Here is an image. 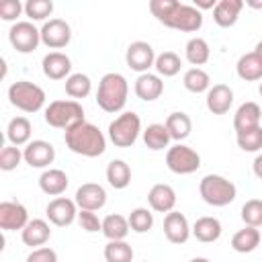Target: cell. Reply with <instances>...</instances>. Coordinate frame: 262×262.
<instances>
[{"label":"cell","instance_id":"1","mask_svg":"<svg viewBox=\"0 0 262 262\" xmlns=\"http://www.w3.org/2000/svg\"><path fill=\"white\" fill-rule=\"evenodd\" d=\"M63 141H66V147L70 151L84 156V158H98L106 149L104 133L88 121H82V123L70 127L63 135Z\"/></svg>","mask_w":262,"mask_h":262},{"label":"cell","instance_id":"2","mask_svg":"<svg viewBox=\"0 0 262 262\" xmlns=\"http://www.w3.org/2000/svg\"><path fill=\"white\" fill-rule=\"evenodd\" d=\"M127 94H129V84L125 76L119 72H108L98 82L96 104L104 113H119L127 104Z\"/></svg>","mask_w":262,"mask_h":262},{"label":"cell","instance_id":"3","mask_svg":"<svg viewBox=\"0 0 262 262\" xmlns=\"http://www.w3.org/2000/svg\"><path fill=\"white\" fill-rule=\"evenodd\" d=\"M201 199L211 207H225L235 201L237 188L231 180H227L221 174H207L199 182Z\"/></svg>","mask_w":262,"mask_h":262},{"label":"cell","instance_id":"4","mask_svg":"<svg viewBox=\"0 0 262 262\" xmlns=\"http://www.w3.org/2000/svg\"><path fill=\"white\" fill-rule=\"evenodd\" d=\"M8 100L23 113H37L45 104V90L29 80H18L8 86Z\"/></svg>","mask_w":262,"mask_h":262},{"label":"cell","instance_id":"5","mask_svg":"<svg viewBox=\"0 0 262 262\" xmlns=\"http://www.w3.org/2000/svg\"><path fill=\"white\" fill-rule=\"evenodd\" d=\"M86 121L84 119V108L78 100H53L49 102V106L45 108V123L49 127H55V129H63L68 131L70 127L78 125Z\"/></svg>","mask_w":262,"mask_h":262},{"label":"cell","instance_id":"6","mask_svg":"<svg viewBox=\"0 0 262 262\" xmlns=\"http://www.w3.org/2000/svg\"><path fill=\"white\" fill-rule=\"evenodd\" d=\"M141 133V119L137 113L127 111L121 113L111 125H108V139L115 147H131Z\"/></svg>","mask_w":262,"mask_h":262},{"label":"cell","instance_id":"7","mask_svg":"<svg viewBox=\"0 0 262 262\" xmlns=\"http://www.w3.org/2000/svg\"><path fill=\"white\" fill-rule=\"evenodd\" d=\"M166 166L170 172L186 176L201 168V156L192 147H188L184 143H176V145L168 147V151H166Z\"/></svg>","mask_w":262,"mask_h":262},{"label":"cell","instance_id":"8","mask_svg":"<svg viewBox=\"0 0 262 262\" xmlns=\"http://www.w3.org/2000/svg\"><path fill=\"white\" fill-rule=\"evenodd\" d=\"M8 41L18 53H33L41 43V29L31 20H18L8 31Z\"/></svg>","mask_w":262,"mask_h":262},{"label":"cell","instance_id":"9","mask_svg":"<svg viewBox=\"0 0 262 262\" xmlns=\"http://www.w3.org/2000/svg\"><path fill=\"white\" fill-rule=\"evenodd\" d=\"M164 27L176 29V31H182V33H194L203 27V12L199 8H194L192 4L178 2L176 8L172 10V14L164 20Z\"/></svg>","mask_w":262,"mask_h":262},{"label":"cell","instance_id":"10","mask_svg":"<svg viewBox=\"0 0 262 262\" xmlns=\"http://www.w3.org/2000/svg\"><path fill=\"white\" fill-rule=\"evenodd\" d=\"M72 41V27L63 18H49L41 27V43L49 49H61Z\"/></svg>","mask_w":262,"mask_h":262},{"label":"cell","instance_id":"11","mask_svg":"<svg viewBox=\"0 0 262 262\" xmlns=\"http://www.w3.org/2000/svg\"><path fill=\"white\" fill-rule=\"evenodd\" d=\"M156 51L147 41H133L125 51V61L133 72L145 74L156 63Z\"/></svg>","mask_w":262,"mask_h":262},{"label":"cell","instance_id":"12","mask_svg":"<svg viewBox=\"0 0 262 262\" xmlns=\"http://www.w3.org/2000/svg\"><path fill=\"white\" fill-rule=\"evenodd\" d=\"M45 215L47 219L57 225V227H68L74 223V219H78V205L72 199L66 196H55L53 201L47 203L45 207Z\"/></svg>","mask_w":262,"mask_h":262},{"label":"cell","instance_id":"13","mask_svg":"<svg viewBox=\"0 0 262 262\" xmlns=\"http://www.w3.org/2000/svg\"><path fill=\"white\" fill-rule=\"evenodd\" d=\"M29 223L27 207L18 201H2L0 203V227L4 231H16L25 229Z\"/></svg>","mask_w":262,"mask_h":262},{"label":"cell","instance_id":"14","mask_svg":"<svg viewBox=\"0 0 262 262\" xmlns=\"http://www.w3.org/2000/svg\"><path fill=\"white\" fill-rule=\"evenodd\" d=\"M23 156L31 168H47L55 160V147L45 139H33L23 149Z\"/></svg>","mask_w":262,"mask_h":262},{"label":"cell","instance_id":"15","mask_svg":"<svg viewBox=\"0 0 262 262\" xmlns=\"http://www.w3.org/2000/svg\"><path fill=\"white\" fill-rule=\"evenodd\" d=\"M192 233V227L188 225V219L178 213V211H170L164 217V235L170 244H186L188 237Z\"/></svg>","mask_w":262,"mask_h":262},{"label":"cell","instance_id":"16","mask_svg":"<svg viewBox=\"0 0 262 262\" xmlns=\"http://www.w3.org/2000/svg\"><path fill=\"white\" fill-rule=\"evenodd\" d=\"M74 201L84 211H98L106 205V190L96 182H86L76 190Z\"/></svg>","mask_w":262,"mask_h":262},{"label":"cell","instance_id":"17","mask_svg":"<svg viewBox=\"0 0 262 262\" xmlns=\"http://www.w3.org/2000/svg\"><path fill=\"white\" fill-rule=\"evenodd\" d=\"M41 68L49 80H68L72 76V59L61 51H49L43 57Z\"/></svg>","mask_w":262,"mask_h":262},{"label":"cell","instance_id":"18","mask_svg":"<svg viewBox=\"0 0 262 262\" xmlns=\"http://www.w3.org/2000/svg\"><path fill=\"white\" fill-rule=\"evenodd\" d=\"M147 203L156 213H170L176 207V190L170 184L158 182L147 192Z\"/></svg>","mask_w":262,"mask_h":262},{"label":"cell","instance_id":"19","mask_svg":"<svg viewBox=\"0 0 262 262\" xmlns=\"http://www.w3.org/2000/svg\"><path fill=\"white\" fill-rule=\"evenodd\" d=\"M205 100H207V108L213 115H225L233 104V90L227 84H213Z\"/></svg>","mask_w":262,"mask_h":262},{"label":"cell","instance_id":"20","mask_svg":"<svg viewBox=\"0 0 262 262\" xmlns=\"http://www.w3.org/2000/svg\"><path fill=\"white\" fill-rule=\"evenodd\" d=\"M260 119H262L260 106L256 102H244L237 106V111L233 115V129H235V133L256 129V127H260Z\"/></svg>","mask_w":262,"mask_h":262},{"label":"cell","instance_id":"21","mask_svg":"<svg viewBox=\"0 0 262 262\" xmlns=\"http://www.w3.org/2000/svg\"><path fill=\"white\" fill-rule=\"evenodd\" d=\"M68 184H70V178H68V174H66L63 170H59V168H47V170H43V174L39 176V188H41L45 194H49V196H59V194H63L66 188H68Z\"/></svg>","mask_w":262,"mask_h":262},{"label":"cell","instance_id":"22","mask_svg":"<svg viewBox=\"0 0 262 262\" xmlns=\"http://www.w3.org/2000/svg\"><path fill=\"white\" fill-rule=\"evenodd\" d=\"M244 8L242 0H219L217 6L213 8V20L221 29H229L237 23L239 12Z\"/></svg>","mask_w":262,"mask_h":262},{"label":"cell","instance_id":"23","mask_svg":"<svg viewBox=\"0 0 262 262\" xmlns=\"http://www.w3.org/2000/svg\"><path fill=\"white\" fill-rule=\"evenodd\" d=\"M162 92H164V82H162V78L158 74L145 72V74L137 76V80H135V94H137V98H141L145 102H151V100L160 98Z\"/></svg>","mask_w":262,"mask_h":262},{"label":"cell","instance_id":"24","mask_svg":"<svg viewBox=\"0 0 262 262\" xmlns=\"http://www.w3.org/2000/svg\"><path fill=\"white\" fill-rule=\"evenodd\" d=\"M20 237H23V244L25 246H31V248H41L49 242L51 237V229H49V223L45 219H33L27 223V227L20 231Z\"/></svg>","mask_w":262,"mask_h":262},{"label":"cell","instance_id":"25","mask_svg":"<svg viewBox=\"0 0 262 262\" xmlns=\"http://www.w3.org/2000/svg\"><path fill=\"white\" fill-rule=\"evenodd\" d=\"M221 231H223L221 221L217 217H209V215L207 217H199L194 221V225H192V235L203 244L217 242L221 237Z\"/></svg>","mask_w":262,"mask_h":262},{"label":"cell","instance_id":"26","mask_svg":"<svg viewBox=\"0 0 262 262\" xmlns=\"http://www.w3.org/2000/svg\"><path fill=\"white\" fill-rule=\"evenodd\" d=\"M235 72L242 80L246 82H256V80H262V57L256 53V51H250V53H244L237 63H235Z\"/></svg>","mask_w":262,"mask_h":262},{"label":"cell","instance_id":"27","mask_svg":"<svg viewBox=\"0 0 262 262\" xmlns=\"http://www.w3.org/2000/svg\"><path fill=\"white\" fill-rule=\"evenodd\" d=\"M31 121L27 117H14L8 121V127H6V139L10 141V145H27L31 143Z\"/></svg>","mask_w":262,"mask_h":262},{"label":"cell","instance_id":"28","mask_svg":"<svg viewBox=\"0 0 262 262\" xmlns=\"http://www.w3.org/2000/svg\"><path fill=\"white\" fill-rule=\"evenodd\" d=\"M164 125H166L168 133H170V137H172L174 141H178V143L184 141V139L190 135V131H192V121H190V117H188L186 113H182V111L170 113Z\"/></svg>","mask_w":262,"mask_h":262},{"label":"cell","instance_id":"29","mask_svg":"<svg viewBox=\"0 0 262 262\" xmlns=\"http://www.w3.org/2000/svg\"><path fill=\"white\" fill-rule=\"evenodd\" d=\"M131 231L129 227V219L119 215V213H111L102 219V233L108 242H119V239H125L127 233Z\"/></svg>","mask_w":262,"mask_h":262},{"label":"cell","instance_id":"30","mask_svg":"<svg viewBox=\"0 0 262 262\" xmlns=\"http://www.w3.org/2000/svg\"><path fill=\"white\" fill-rule=\"evenodd\" d=\"M260 239H262V235H260L258 227L246 225L244 229H239V231L233 233V237H231V248H233L235 252H239V254H250V252H254V250L258 248Z\"/></svg>","mask_w":262,"mask_h":262},{"label":"cell","instance_id":"31","mask_svg":"<svg viewBox=\"0 0 262 262\" xmlns=\"http://www.w3.org/2000/svg\"><path fill=\"white\" fill-rule=\"evenodd\" d=\"M170 141H172V137H170V133H168L164 123H151L143 131V143L151 151H160V149L168 147Z\"/></svg>","mask_w":262,"mask_h":262},{"label":"cell","instance_id":"32","mask_svg":"<svg viewBox=\"0 0 262 262\" xmlns=\"http://www.w3.org/2000/svg\"><path fill=\"white\" fill-rule=\"evenodd\" d=\"M184 57L188 63H192L194 68H201L209 61L211 57V49H209V43L203 39V37H192L188 39L186 47H184Z\"/></svg>","mask_w":262,"mask_h":262},{"label":"cell","instance_id":"33","mask_svg":"<svg viewBox=\"0 0 262 262\" xmlns=\"http://www.w3.org/2000/svg\"><path fill=\"white\" fill-rule=\"evenodd\" d=\"M106 180L113 188H127L131 182V168L125 160H111L106 166Z\"/></svg>","mask_w":262,"mask_h":262},{"label":"cell","instance_id":"34","mask_svg":"<svg viewBox=\"0 0 262 262\" xmlns=\"http://www.w3.org/2000/svg\"><path fill=\"white\" fill-rule=\"evenodd\" d=\"M182 84L188 92L192 94H201V92H209L211 88V76L203 70V68H190L184 72Z\"/></svg>","mask_w":262,"mask_h":262},{"label":"cell","instance_id":"35","mask_svg":"<svg viewBox=\"0 0 262 262\" xmlns=\"http://www.w3.org/2000/svg\"><path fill=\"white\" fill-rule=\"evenodd\" d=\"M92 92V82L86 74L78 72V74H72L68 80H66V94L72 98V100H78V98H86L88 94Z\"/></svg>","mask_w":262,"mask_h":262},{"label":"cell","instance_id":"36","mask_svg":"<svg viewBox=\"0 0 262 262\" xmlns=\"http://www.w3.org/2000/svg\"><path fill=\"white\" fill-rule=\"evenodd\" d=\"M158 76H164V78H172L180 72L182 68V61H180V55L174 53V51H164L156 57V63H154Z\"/></svg>","mask_w":262,"mask_h":262},{"label":"cell","instance_id":"37","mask_svg":"<svg viewBox=\"0 0 262 262\" xmlns=\"http://www.w3.org/2000/svg\"><path fill=\"white\" fill-rule=\"evenodd\" d=\"M104 260L106 262H133V248L125 242H108L104 246Z\"/></svg>","mask_w":262,"mask_h":262},{"label":"cell","instance_id":"38","mask_svg":"<svg viewBox=\"0 0 262 262\" xmlns=\"http://www.w3.org/2000/svg\"><path fill=\"white\" fill-rule=\"evenodd\" d=\"M127 219H129L131 231H135V233H145V231H149L151 225H154V213H151L149 209H145V207L133 209Z\"/></svg>","mask_w":262,"mask_h":262},{"label":"cell","instance_id":"39","mask_svg":"<svg viewBox=\"0 0 262 262\" xmlns=\"http://www.w3.org/2000/svg\"><path fill=\"white\" fill-rule=\"evenodd\" d=\"M237 147L244 151H260L262 149V125L244 133H235Z\"/></svg>","mask_w":262,"mask_h":262},{"label":"cell","instance_id":"40","mask_svg":"<svg viewBox=\"0 0 262 262\" xmlns=\"http://www.w3.org/2000/svg\"><path fill=\"white\" fill-rule=\"evenodd\" d=\"M242 221L250 227H262V201L250 199L242 205Z\"/></svg>","mask_w":262,"mask_h":262},{"label":"cell","instance_id":"41","mask_svg":"<svg viewBox=\"0 0 262 262\" xmlns=\"http://www.w3.org/2000/svg\"><path fill=\"white\" fill-rule=\"evenodd\" d=\"M53 12V2L51 0H29L25 4V14L33 20H45Z\"/></svg>","mask_w":262,"mask_h":262},{"label":"cell","instance_id":"42","mask_svg":"<svg viewBox=\"0 0 262 262\" xmlns=\"http://www.w3.org/2000/svg\"><path fill=\"white\" fill-rule=\"evenodd\" d=\"M20 160H25V156H23V151L16 145L8 143V145H4L0 149V170L10 172V170H14L20 164Z\"/></svg>","mask_w":262,"mask_h":262},{"label":"cell","instance_id":"43","mask_svg":"<svg viewBox=\"0 0 262 262\" xmlns=\"http://www.w3.org/2000/svg\"><path fill=\"white\" fill-rule=\"evenodd\" d=\"M176 4H178V0H149V12L164 25V20L172 14Z\"/></svg>","mask_w":262,"mask_h":262},{"label":"cell","instance_id":"44","mask_svg":"<svg viewBox=\"0 0 262 262\" xmlns=\"http://www.w3.org/2000/svg\"><path fill=\"white\" fill-rule=\"evenodd\" d=\"M78 223L84 231L88 233H96V231H102V221L98 219V215L94 211H84L80 209L78 211Z\"/></svg>","mask_w":262,"mask_h":262},{"label":"cell","instance_id":"45","mask_svg":"<svg viewBox=\"0 0 262 262\" xmlns=\"http://www.w3.org/2000/svg\"><path fill=\"white\" fill-rule=\"evenodd\" d=\"M23 10H25V4H20V0H2L0 2V18L2 20H16Z\"/></svg>","mask_w":262,"mask_h":262},{"label":"cell","instance_id":"46","mask_svg":"<svg viewBox=\"0 0 262 262\" xmlns=\"http://www.w3.org/2000/svg\"><path fill=\"white\" fill-rule=\"evenodd\" d=\"M27 262H57V254H55V250L41 246V248H35L27 256Z\"/></svg>","mask_w":262,"mask_h":262},{"label":"cell","instance_id":"47","mask_svg":"<svg viewBox=\"0 0 262 262\" xmlns=\"http://www.w3.org/2000/svg\"><path fill=\"white\" fill-rule=\"evenodd\" d=\"M252 170H254V174H256V178H260V180H262V154H258V156L254 158V164H252Z\"/></svg>","mask_w":262,"mask_h":262},{"label":"cell","instance_id":"48","mask_svg":"<svg viewBox=\"0 0 262 262\" xmlns=\"http://www.w3.org/2000/svg\"><path fill=\"white\" fill-rule=\"evenodd\" d=\"M194 8H199V10H205V8H215L217 6V2L215 0H194V4H192Z\"/></svg>","mask_w":262,"mask_h":262},{"label":"cell","instance_id":"49","mask_svg":"<svg viewBox=\"0 0 262 262\" xmlns=\"http://www.w3.org/2000/svg\"><path fill=\"white\" fill-rule=\"evenodd\" d=\"M246 4H248V6H252V8H256V10H262V2H256V0H248Z\"/></svg>","mask_w":262,"mask_h":262},{"label":"cell","instance_id":"50","mask_svg":"<svg viewBox=\"0 0 262 262\" xmlns=\"http://www.w3.org/2000/svg\"><path fill=\"white\" fill-rule=\"evenodd\" d=\"M254 51H256V53H258V55H260V57H262V41H260V43H258V45H256V49H254Z\"/></svg>","mask_w":262,"mask_h":262},{"label":"cell","instance_id":"51","mask_svg":"<svg viewBox=\"0 0 262 262\" xmlns=\"http://www.w3.org/2000/svg\"><path fill=\"white\" fill-rule=\"evenodd\" d=\"M190 262H211V260L209 258H192Z\"/></svg>","mask_w":262,"mask_h":262},{"label":"cell","instance_id":"52","mask_svg":"<svg viewBox=\"0 0 262 262\" xmlns=\"http://www.w3.org/2000/svg\"><path fill=\"white\" fill-rule=\"evenodd\" d=\"M258 92H260V96H262V82H260V88H258Z\"/></svg>","mask_w":262,"mask_h":262},{"label":"cell","instance_id":"53","mask_svg":"<svg viewBox=\"0 0 262 262\" xmlns=\"http://www.w3.org/2000/svg\"><path fill=\"white\" fill-rule=\"evenodd\" d=\"M143 262H147V260H143Z\"/></svg>","mask_w":262,"mask_h":262}]
</instances>
